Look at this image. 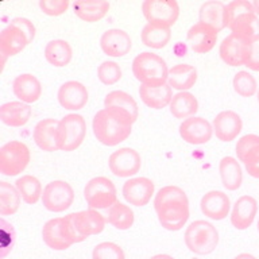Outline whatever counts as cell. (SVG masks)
<instances>
[{
    "mask_svg": "<svg viewBox=\"0 0 259 259\" xmlns=\"http://www.w3.org/2000/svg\"><path fill=\"white\" fill-rule=\"evenodd\" d=\"M134 120L117 108H103L93 117V134L101 145L117 146L128 139Z\"/></svg>",
    "mask_w": 259,
    "mask_h": 259,
    "instance_id": "obj_1",
    "label": "cell"
},
{
    "mask_svg": "<svg viewBox=\"0 0 259 259\" xmlns=\"http://www.w3.org/2000/svg\"><path fill=\"white\" fill-rule=\"evenodd\" d=\"M65 226L68 228L73 243L84 242L92 235L101 234L105 228L107 219L96 209H87L74 212L65 216Z\"/></svg>",
    "mask_w": 259,
    "mask_h": 259,
    "instance_id": "obj_2",
    "label": "cell"
},
{
    "mask_svg": "<svg viewBox=\"0 0 259 259\" xmlns=\"http://www.w3.org/2000/svg\"><path fill=\"white\" fill-rule=\"evenodd\" d=\"M133 73L142 85H163L167 82L169 68L165 60L154 53H141L133 61Z\"/></svg>",
    "mask_w": 259,
    "mask_h": 259,
    "instance_id": "obj_3",
    "label": "cell"
},
{
    "mask_svg": "<svg viewBox=\"0 0 259 259\" xmlns=\"http://www.w3.org/2000/svg\"><path fill=\"white\" fill-rule=\"evenodd\" d=\"M227 28H230L231 32L240 34L247 38L256 35L258 16L251 2L232 0L227 4Z\"/></svg>",
    "mask_w": 259,
    "mask_h": 259,
    "instance_id": "obj_4",
    "label": "cell"
},
{
    "mask_svg": "<svg viewBox=\"0 0 259 259\" xmlns=\"http://www.w3.org/2000/svg\"><path fill=\"white\" fill-rule=\"evenodd\" d=\"M185 244L190 252L208 255L213 252L219 244V232L213 224L205 220L190 223L185 231Z\"/></svg>",
    "mask_w": 259,
    "mask_h": 259,
    "instance_id": "obj_5",
    "label": "cell"
},
{
    "mask_svg": "<svg viewBox=\"0 0 259 259\" xmlns=\"http://www.w3.org/2000/svg\"><path fill=\"white\" fill-rule=\"evenodd\" d=\"M85 201L89 209H109L117 202L116 188L107 177H95L85 185Z\"/></svg>",
    "mask_w": 259,
    "mask_h": 259,
    "instance_id": "obj_6",
    "label": "cell"
},
{
    "mask_svg": "<svg viewBox=\"0 0 259 259\" xmlns=\"http://www.w3.org/2000/svg\"><path fill=\"white\" fill-rule=\"evenodd\" d=\"M31 159L30 149L23 142L11 141L0 149V173L4 176H18L27 167Z\"/></svg>",
    "mask_w": 259,
    "mask_h": 259,
    "instance_id": "obj_7",
    "label": "cell"
},
{
    "mask_svg": "<svg viewBox=\"0 0 259 259\" xmlns=\"http://www.w3.org/2000/svg\"><path fill=\"white\" fill-rule=\"evenodd\" d=\"M87 124L84 117L77 113H70L62 117L58 125V146L61 151H74L85 139Z\"/></svg>",
    "mask_w": 259,
    "mask_h": 259,
    "instance_id": "obj_8",
    "label": "cell"
},
{
    "mask_svg": "<svg viewBox=\"0 0 259 259\" xmlns=\"http://www.w3.org/2000/svg\"><path fill=\"white\" fill-rule=\"evenodd\" d=\"M142 11L150 24L170 28L180 16V6L176 0H145Z\"/></svg>",
    "mask_w": 259,
    "mask_h": 259,
    "instance_id": "obj_9",
    "label": "cell"
},
{
    "mask_svg": "<svg viewBox=\"0 0 259 259\" xmlns=\"http://www.w3.org/2000/svg\"><path fill=\"white\" fill-rule=\"evenodd\" d=\"M74 201V190L66 181H56L49 182L45 186L44 194H42V204L50 212H64L72 206Z\"/></svg>",
    "mask_w": 259,
    "mask_h": 259,
    "instance_id": "obj_10",
    "label": "cell"
},
{
    "mask_svg": "<svg viewBox=\"0 0 259 259\" xmlns=\"http://www.w3.org/2000/svg\"><path fill=\"white\" fill-rule=\"evenodd\" d=\"M108 166L111 173L119 178H130L139 173L142 158L138 151L130 147H123L109 155Z\"/></svg>",
    "mask_w": 259,
    "mask_h": 259,
    "instance_id": "obj_11",
    "label": "cell"
},
{
    "mask_svg": "<svg viewBox=\"0 0 259 259\" xmlns=\"http://www.w3.org/2000/svg\"><path fill=\"white\" fill-rule=\"evenodd\" d=\"M180 135L189 145H205L212 139L213 127L204 117L193 116L182 121L180 125Z\"/></svg>",
    "mask_w": 259,
    "mask_h": 259,
    "instance_id": "obj_12",
    "label": "cell"
},
{
    "mask_svg": "<svg viewBox=\"0 0 259 259\" xmlns=\"http://www.w3.org/2000/svg\"><path fill=\"white\" fill-rule=\"evenodd\" d=\"M155 185L147 177L130 178L123 185V197L134 206L147 205L153 197Z\"/></svg>",
    "mask_w": 259,
    "mask_h": 259,
    "instance_id": "obj_13",
    "label": "cell"
},
{
    "mask_svg": "<svg viewBox=\"0 0 259 259\" xmlns=\"http://www.w3.org/2000/svg\"><path fill=\"white\" fill-rule=\"evenodd\" d=\"M42 239L46 246L56 251L66 250L74 244L70 239L68 228L65 226L64 218H56L49 220L42 228Z\"/></svg>",
    "mask_w": 259,
    "mask_h": 259,
    "instance_id": "obj_14",
    "label": "cell"
},
{
    "mask_svg": "<svg viewBox=\"0 0 259 259\" xmlns=\"http://www.w3.org/2000/svg\"><path fill=\"white\" fill-rule=\"evenodd\" d=\"M213 134L219 141L232 142L235 141L243 128L242 117L235 111H223L218 113L212 123Z\"/></svg>",
    "mask_w": 259,
    "mask_h": 259,
    "instance_id": "obj_15",
    "label": "cell"
},
{
    "mask_svg": "<svg viewBox=\"0 0 259 259\" xmlns=\"http://www.w3.org/2000/svg\"><path fill=\"white\" fill-rule=\"evenodd\" d=\"M58 101L62 108L69 111H80L88 103V91L78 81H66L58 89Z\"/></svg>",
    "mask_w": 259,
    "mask_h": 259,
    "instance_id": "obj_16",
    "label": "cell"
},
{
    "mask_svg": "<svg viewBox=\"0 0 259 259\" xmlns=\"http://www.w3.org/2000/svg\"><path fill=\"white\" fill-rule=\"evenodd\" d=\"M58 125H60V120L57 119H44L36 123L32 137H34V142L35 145L44 151L48 153H54L60 150L58 146Z\"/></svg>",
    "mask_w": 259,
    "mask_h": 259,
    "instance_id": "obj_17",
    "label": "cell"
},
{
    "mask_svg": "<svg viewBox=\"0 0 259 259\" xmlns=\"http://www.w3.org/2000/svg\"><path fill=\"white\" fill-rule=\"evenodd\" d=\"M100 46L107 56L120 58L128 54L133 48V42L125 31L119 28H111L101 35Z\"/></svg>",
    "mask_w": 259,
    "mask_h": 259,
    "instance_id": "obj_18",
    "label": "cell"
},
{
    "mask_svg": "<svg viewBox=\"0 0 259 259\" xmlns=\"http://www.w3.org/2000/svg\"><path fill=\"white\" fill-rule=\"evenodd\" d=\"M188 42L194 53L205 54L209 53L218 42V31L201 22H197L188 31Z\"/></svg>",
    "mask_w": 259,
    "mask_h": 259,
    "instance_id": "obj_19",
    "label": "cell"
},
{
    "mask_svg": "<svg viewBox=\"0 0 259 259\" xmlns=\"http://www.w3.org/2000/svg\"><path fill=\"white\" fill-rule=\"evenodd\" d=\"M200 208L206 218L212 220H223L230 213V197L220 190H210L202 196Z\"/></svg>",
    "mask_w": 259,
    "mask_h": 259,
    "instance_id": "obj_20",
    "label": "cell"
},
{
    "mask_svg": "<svg viewBox=\"0 0 259 259\" xmlns=\"http://www.w3.org/2000/svg\"><path fill=\"white\" fill-rule=\"evenodd\" d=\"M258 212V202L252 196H242L235 202L231 212V223L236 230L244 231L254 223Z\"/></svg>",
    "mask_w": 259,
    "mask_h": 259,
    "instance_id": "obj_21",
    "label": "cell"
},
{
    "mask_svg": "<svg viewBox=\"0 0 259 259\" xmlns=\"http://www.w3.org/2000/svg\"><path fill=\"white\" fill-rule=\"evenodd\" d=\"M248 39L250 38H247V36L231 32L230 35L226 36L220 44L219 53H220L222 60L230 66H242L244 50H246Z\"/></svg>",
    "mask_w": 259,
    "mask_h": 259,
    "instance_id": "obj_22",
    "label": "cell"
},
{
    "mask_svg": "<svg viewBox=\"0 0 259 259\" xmlns=\"http://www.w3.org/2000/svg\"><path fill=\"white\" fill-rule=\"evenodd\" d=\"M12 92L24 104H32L39 100L42 95V85L35 76L24 73L15 77L12 82Z\"/></svg>",
    "mask_w": 259,
    "mask_h": 259,
    "instance_id": "obj_23",
    "label": "cell"
},
{
    "mask_svg": "<svg viewBox=\"0 0 259 259\" xmlns=\"http://www.w3.org/2000/svg\"><path fill=\"white\" fill-rule=\"evenodd\" d=\"M141 100L151 109H162L170 105L173 100V88L167 82L163 85H141Z\"/></svg>",
    "mask_w": 259,
    "mask_h": 259,
    "instance_id": "obj_24",
    "label": "cell"
},
{
    "mask_svg": "<svg viewBox=\"0 0 259 259\" xmlns=\"http://www.w3.org/2000/svg\"><path fill=\"white\" fill-rule=\"evenodd\" d=\"M200 22L218 32L227 28V6L219 0H210L201 4L198 12Z\"/></svg>",
    "mask_w": 259,
    "mask_h": 259,
    "instance_id": "obj_25",
    "label": "cell"
},
{
    "mask_svg": "<svg viewBox=\"0 0 259 259\" xmlns=\"http://www.w3.org/2000/svg\"><path fill=\"white\" fill-rule=\"evenodd\" d=\"M109 3L104 0H78L73 3V11L77 18L87 23H95L104 18L109 11Z\"/></svg>",
    "mask_w": 259,
    "mask_h": 259,
    "instance_id": "obj_26",
    "label": "cell"
},
{
    "mask_svg": "<svg viewBox=\"0 0 259 259\" xmlns=\"http://www.w3.org/2000/svg\"><path fill=\"white\" fill-rule=\"evenodd\" d=\"M31 117V107L22 101H8L0 107V119L10 127H22Z\"/></svg>",
    "mask_w": 259,
    "mask_h": 259,
    "instance_id": "obj_27",
    "label": "cell"
},
{
    "mask_svg": "<svg viewBox=\"0 0 259 259\" xmlns=\"http://www.w3.org/2000/svg\"><path fill=\"white\" fill-rule=\"evenodd\" d=\"M196 81H197V70L192 65L178 64L169 69L167 84L180 92H188L190 88H193Z\"/></svg>",
    "mask_w": 259,
    "mask_h": 259,
    "instance_id": "obj_28",
    "label": "cell"
},
{
    "mask_svg": "<svg viewBox=\"0 0 259 259\" xmlns=\"http://www.w3.org/2000/svg\"><path fill=\"white\" fill-rule=\"evenodd\" d=\"M155 212L158 222L167 231H180L189 219V205L166 206Z\"/></svg>",
    "mask_w": 259,
    "mask_h": 259,
    "instance_id": "obj_29",
    "label": "cell"
},
{
    "mask_svg": "<svg viewBox=\"0 0 259 259\" xmlns=\"http://www.w3.org/2000/svg\"><path fill=\"white\" fill-rule=\"evenodd\" d=\"M27 45V36L24 35L20 28L12 24H8L0 34V53H4L8 57L19 54Z\"/></svg>",
    "mask_w": 259,
    "mask_h": 259,
    "instance_id": "obj_30",
    "label": "cell"
},
{
    "mask_svg": "<svg viewBox=\"0 0 259 259\" xmlns=\"http://www.w3.org/2000/svg\"><path fill=\"white\" fill-rule=\"evenodd\" d=\"M219 171L222 177L223 186L227 190H238L242 185L243 173L236 158L224 157L219 163Z\"/></svg>",
    "mask_w": 259,
    "mask_h": 259,
    "instance_id": "obj_31",
    "label": "cell"
},
{
    "mask_svg": "<svg viewBox=\"0 0 259 259\" xmlns=\"http://www.w3.org/2000/svg\"><path fill=\"white\" fill-rule=\"evenodd\" d=\"M45 57L49 64L56 68H64L72 61L73 49L64 39L50 40L45 48Z\"/></svg>",
    "mask_w": 259,
    "mask_h": 259,
    "instance_id": "obj_32",
    "label": "cell"
},
{
    "mask_svg": "<svg viewBox=\"0 0 259 259\" xmlns=\"http://www.w3.org/2000/svg\"><path fill=\"white\" fill-rule=\"evenodd\" d=\"M198 111L197 99L189 92H178L170 103V112L176 119L186 120L193 117Z\"/></svg>",
    "mask_w": 259,
    "mask_h": 259,
    "instance_id": "obj_33",
    "label": "cell"
},
{
    "mask_svg": "<svg viewBox=\"0 0 259 259\" xmlns=\"http://www.w3.org/2000/svg\"><path fill=\"white\" fill-rule=\"evenodd\" d=\"M104 107L105 108L120 109V111L131 116L134 123L137 121L138 115H139L138 103L130 93L124 92V91H112V92H109L104 99Z\"/></svg>",
    "mask_w": 259,
    "mask_h": 259,
    "instance_id": "obj_34",
    "label": "cell"
},
{
    "mask_svg": "<svg viewBox=\"0 0 259 259\" xmlns=\"http://www.w3.org/2000/svg\"><path fill=\"white\" fill-rule=\"evenodd\" d=\"M173 205H189L188 196L178 186H163L155 194V198H154V209L158 210L162 209V208H166V206Z\"/></svg>",
    "mask_w": 259,
    "mask_h": 259,
    "instance_id": "obj_35",
    "label": "cell"
},
{
    "mask_svg": "<svg viewBox=\"0 0 259 259\" xmlns=\"http://www.w3.org/2000/svg\"><path fill=\"white\" fill-rule=\"evenodd\" d=\"M16 189L19 190L20 197L26 204L28 205H32V204H36L42 198V185H40V181L34 176H30V174H26V176H22L20 178H18L15 182Z\"/></svg>",
    "mask_w": 259,
    "mask_h": 259,
    "instance_id": "obj_36",
    "label": "cell"
},
{
    "mask_svg": "<svg viewBox=\"0 0 259 259\" xmlns=\"http://www.w3.org/2000/svg\"><path fill=\"white\" fill-rule=\"evenodd\" d=\"M142 44L150 49H162L171 39V30L166 27H159L155 24L147 23L142 30Z\"/></svg>",
    "mask_w": 259,
    "mask_h": 259,
    "instance_id": "obj_37",
    "label": "cell"
},
{
    "mask_svg": "<svg viewBox=\"0 0 259 259\" xmlns=\"http://www.w3.org/2000/svg\"><path fill=\"white\" fill-rule=\"evenodd\" d=\"M20 193L16 186L6 181L0 182V214L11 216L16 213L20 205Z\"/></svg>",
    "mask_w": 259,
    "mask_h": 259,
    "instance_id": "obj_38",
    "label": "cell"
},
{
    "mask_svg": "<svg viewBox=\"0 0 259 259\" xmlns=\"http://www.w3.org/2000/svg\"><path fill=\"white\" fill-rule=\"evenodd\" d=\"M107 222L116 230L125 231L130 230L134 224V212L130 206L117 201L108 209Z\"/></svg>",
    "mask_w": 259,
    "mask_h": 259,
    "instance_id": "obj_39",
    "label": "cell"
},
{
    "mask_svg": "<svg viewBox=\"0 0 259 259\" xmlns=\"http://www.w3.org/2000/svg\"><path fill=\"white\" fill-rule=\"evenodd\" d=\"M236 155L244 165H250L259 157V137L255 134H247L236 143Z\"/></svg>",
    "mask_w": 259,
    "mask_h": 259,
    "instance_id": "obj_40",
    "label": "cell"
},
{
    "mask_svg": "<svg viewBox=\"0 0 259 259\" xmlns=\"http://www.w3.org/2000/svg\"><path fill=\"white\" fill-rule=\"evenodd\" d=\"M232 85H234L235 92L242 97L254 96L256 93V89H258L255 77L248 72L236 73L234 77V81H232Z\"/></svg>",
    "mask_w": 259,
    "mask_h": 259,
    "instance_id": "obj_41",
    "label": "cell"
},
{
    "mask_svg": "<svg viewBox=\"0 0 259 259\" xmlns=\"http://www.w3.org/2000/svg\"><path fill=\"white\" fill-rule=\"evenodd\" d=\"M97 78L104 85H113L121 78L120 66L113 61H104L97 68Z\"/></svg>",
    "mask_w": 259,
    "mask_h": 259,
    "instance_id": "obj_42",
    "label": "cell"
},
{
    "mask_svg": "<svg viewBox=\"0 0 259 259\" xmlns=\"http://www.w3.org/2000/svg\"><path fill=\"white\" fill-rule=\"evenodd\" d=\"M92 259H125V255L116 243L103 242L93 248Z\"/></svg>",
    "mask_w": 259,
    "mask_h": 259,
    "instance_id": "obj_43",
    "label": "cell"
},
{
    "mask_svg": "<svg viewBox=\"0 0 259 259\" xmlns=\"http://www.w3.org/2000/svg\"><path fill=\"white\" fill-rule=\"evenodd\" d=\"M243 65L247 68L259 72V35L251 36L247 40L246 50H244V57H243Z\"/></svg>",
    "mask_w": 259,
    "mask_h": 259,
    "instance_id": "obj_44",
    "label": "cell"
},
{
    "mask_svg": "<svg viewBox=\"0 0 259 259\" xmlns=\"http://www.w3.org/2000/svg\"><path fill=\"white\" fill-rule=\"evenodd\" d=\"M38 6H39L40 11L46 15L60 16L66 12L70 6V2L69 0H40Z\"/></svg>",
    "mask_w": 259,
    "mask_h": 259,
    "instance_id": "obj_45",
    "label": "cell"
},
{
    "mask_svg": "<svg viewBox=\"0 0 259 259\" xmlns=\"http://www.w3.org/2000/svg\"><path fill=\"white\" fill-rule=\"evenodd\" d=\"M10 24L20 28L24 35L27 36L28 44H31L34 36H35V26L32 24L31 20H28L27 18H15V19H12L10 22Z\"/></svg>",
    "mask_w": 259,
    "mask_h": 259,
    "instance_id": "obj_46",
    "label": "cell"
},
{
    "mask_svg": "<svg viewBox=\"0 0 259 259\" xmlns=\"http://www.w3.org/2000/svg\"><path fill=\"white\" fill-rule=\"evenodd\" d=\"M246 170L251 177L259 180V157L254 162H251L250 165H246Z\"/></svg>",
    "mask_w": 259,
    "mask_h": 259,
    "instance_id": "obj_47",
    "label": "cell"
},
{
    "mask_svg": "<svg viewBox=\"0 0 259 259\" xmlns=\"http://www.w3.org/2000/svg\"><path fill=\"white\" fill-rule=\"evenodd\" d=\"M235 259H256L254 255L247 254V252H243V254H239L238 256H235Z\"/></svg>",
    "mask_w": 259,
    "mask_h": 259,
    "instance_id": "obj_48",
    "label": "cell"
},
{
    "mask_svg": "<svg viewBox=\"0 0 259 259\" xmlns=\"http://www.w3.org/2000/svg\"><path fill=\"white\" fill-rule=\"evenodd\" d=\"M150 259H174L171 255H167V254H158V255H154L151 256Z\"/></svg>",
    "mask_w": 259,
    "mask_h": 259,
    "instance_id": "obj_49",
    "label": "cell"
},
{
    "mask_svg": "<svg viewBox=\"0 0 259 259\" xmlns=\"http://www.w3.org/2000/svg\"><path fill=\"white\" fill-rule=\"evenodd\" d=\"M252 7H254V11L255 14H256V16H259V0L252 2Z\"/></svg>",
    "mask_w": 259,
    "mask_h": 259,
    "instance_id": "obj_50",
    "label": "cell"
},
{
    "mask_svg": "<svg viewBox=\"0 0 259 259\" xmlns=\"http://www.w3.org/2000/svg\"><path fill=\"white\" fill-rule=\"evenodd\" d=\"M0 56H2V70H3L4 66H6V61H7L8 56L7 54H4V53H0Z\"/></svg>",
    "mask_w": 259,
    "mask_h": 259,
    "instance_id": "obj_51",
    "label": "cell"
},
{
    "mask_svg": "<svg viewBox=\"0 0 259 259\" xmlns=\"http://www.w3.org/2000/svg\"><path fill=\"white\" fill-rule=\"evenodd\" d=\"M258 103H259V91H258Z\"/></svg>",
    "mask_w": 259,
    "mask_h": 259,
    "instance_id": "obj_52",
    "label": "cell"
},
{
    "mask_svg": "<svg viewBox=\"0 0 259 259\" xmlns=\"http://www.w3.org/2000/svg\"><path fill=\"white\" fill-rule=\"evenodd\" d=\"M258 231H259V222H258Z\"/></svg>",
    "mask_w": 259,
    "mask_h": 259,
    "instance_id": "obj_53",
    "label": "cell"
},
{
    "mask_svg": "<svg viewBox=\"0 0 259 259\" xmlns=\"http://www.w3.org/2000/svg\"><path fill=\"white\" fill-rule=\"evenodd\" d=\"M193 259H197V258H193Z\"/></svg>",
    "mask_w": 259,
    "mask_h": 259,
    "instance_id": "obj_54",
    "label": "cell"
}]
</instances>
